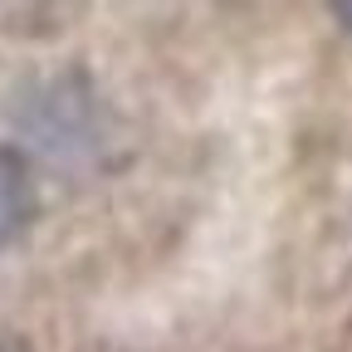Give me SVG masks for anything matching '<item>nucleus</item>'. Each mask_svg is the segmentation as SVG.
I'll use <instances>...</instances> for the list:
<instances>
[{
  "mask_svg": "<svg viewBox=\"0 0 352 352\" xmlns=\"http://www.w3.org/2000/svg\"><path fill=\"white\" fill-rule=\"evenodd\" d=\"M25 220H30V176L6 147H0V245L15 240Z\"/></svg>",
  "mask_w": 352,
  "mask_h": 352,
  "instance_id": "nucleus-1",
  "label": "nucleus"
},
{
  "mask_svg": "<svg viewBox=\"0 0 352 352\" xmlns=\"http://www.w3.org/2000/svg\"><path fill=\"white\" fill-rule=\"evenodd\" d=\"M338 15H342V20H352V6H338Z\"/></svg>",
  "mask_w": 352,
  "mask_h": 352,
  "instance_id": "nucleus-2",
  "label": "nucleus"
}]
</instances>
